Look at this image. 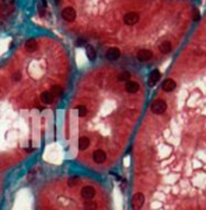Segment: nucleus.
I'll use <instances>...</instances> for the list:
<instances>
[{"instance_id":"obj_11","label":"nucleus","mask_w":206,"mask_h":210,"mask_svg":"<svg viewBox=\"0 0 206 210\" xmlns=\"http://www.w3.org/2000/svg\"><path fill=\"white\" fill-rule=\"evenodd\" d=\"M175 87H177V83H175V80L173 79H167V80H164L163 83V90L165 93H171L175 90Z\"/></svg>"},{"instance_id":"obj_20","label":"nucleus","mask_w":206,"mask_h":210,"mask_svg":"<svg viewBox=\"0 0 206 210\" xmlns=\"http://www.w3.org/2000/svg\"><path fill=\"white\" fill-rule=\"evenodd\" d=\"M86 38H79V39H77V45H79V46H83V45H86Z\"/></svg>"},{"instance_id":"obj_21","label":"nucleus","mask_w":206,"mask_h":210,"mask_svg":"<svg viewBox=\"0 0 206 210\" xmlns=\"http://www.w3.org/2000/svg\"><path fill=\"white\" fill-rule=\"evenodd\" d=\"M194 20H195V21H199V20H201V16H199V13H198V11H195V16H194Z\"/></svg>"},{"instance_id":"obj_12","label":"nucleus","mask_w":206,"mask_h":210,"mask_svg":"<svg viewBox=\"0 0 206 210\" xmlns=\"http://www.w3.org/2000/svg\"><path fill=\"white\" fill-rule=\"evenodd\" d=\"M119 56H121V51L118 48H109L107 51V59L108 60H117V59H119Z\"/></svg>"},{"instance_id":"obj_8","label":"nucleus","mask_w":206,"mask_h":210,"mask_svg":"<svg viewBox=\"0 0 206 210\" xmlns=\"http://www.w3.org/2000/svg\"><path fill=\"white\" fill-rule=\"evenodd\" d=\"M139 88H140L139 83L132 81V80H128L126 84H125V90H126V93H129V94H135V93H138Z\"/></svg>"},{"instance_id":"obj_13","label":"nucleus","mask_w":206,"mask_h":210,"mask_svg":"<svg viewBox=\"0 0 206 210\" xmlns=\"http://www.w3.org/2000/svg\"><path fill=\"white\" fill-rule=\"evenodd\" d=\"M25 49H27V52H35L38 49V42L35 39H28L25 42Z\"/></svg>"},{"instance_id":"obj_2","label":"nucleus","mask_w":206,"mask_h":210,"mask_svg":"<svg viewBox=\"0 0 206 210\" xmlns=\"http://www.w3.org/2000/svg\"><path fill=\"white\" fill-rule=\"evenodd\" d=\"M144 206V195L142 192H138L133 195L132 198V209L133 210H142V207Z\"/></svg>"},{"instance_id":"obj_5","label":"nucleus","mask_w":206,"mask_h":210,"mask_svg":"<svg viewBox=\"0 0 206 210\" xmlns=\"http://www.w3.org/2000/svg\"><path fill=\"white\" fill-rule=\"evenodd\" d=\"M93 161H94L96 164H104V163L107 161V153H105L104 150H101V148L96 150V151L93 153Z\"/></svg>"},{"instance_id":"obj_19","label":"nucleus","mask_w":206,"mask_h":210,"mask_svg":"<svg viewBox=\"0 0 206 210\" xmlns=\"http://www.w3.org/2000/svg\"><path fill=\"white\" fill-rule=\"evenodd\" d=\"M20 80H21V73L20 72H16V73L13 74V81L14 83H18Z\"/></svg>"},{"instance_id":"obj_7","label":"nucleus","mask_w":206,"mask_h":210,"mask_svg":"<svg viewBox=\"0 0 206 210\" xmlns=\"http://www.w3.org/2000/svg\"><path fill=\"white\" fill-rule=\"evenodd\" d=\"M161 79V74H160V72L157 70V69H154L152 73L149 74V80H147V83H149V85L150 87H153V85H156V84L159 83V80Z\"/></svg>"},{"instance_id":"obj_4","label":"nucleus","mask_w":206,"mask_h":210,"mask_svg":"<svg viewBox=\"0 0 206 210\" xmlns=\"http://www.w3.org/2000/svg\"><path fill=\"white\" fill-rule=\"evenodd\" d=\"M123 22L126 25H135L139 22V14L136 11H130V13H126L123 16Z\"/></svg>"},{"instance_id":"obj_10","label":"nucleus","mask_w":206,"mask_h":210,"mask_svg":"<svg viewBox=\"0 0 206 210\" xmlns=\"http://www.w3.org/2000/svg\"><path fill=\"white\" fill-rule=\"evenodd\" d=\"M55 100V95L52 94V91H43L41 93V102L45 105H49L52 104Z\"/></svg>"},{"instance_id":"obj_18","label":"nucleus","mask_w":206,"mask_h":210,"mask_svg":"<svg viewBox=\"0 0 206 210\" xmlns=\"http://www.w3.org/2000/svg\"><path fill=\"white\" fill-rule=\"evenodd\" d=\"M52 94L54 95H62L63 94L62 87H59V85H54V87H52Z\"/></svg>"},{"instance_id":"obj_9","label":"nucleus","mask_w":206,"mask_h":210,"mask_svg":"<svg viewBox=\"0 0 206 210\" xmlns=\"http://www.w3.org/2000/svg\"><path fill=\"white\" fill-rule=\"evenodd\" d=\"M90 144H91V140H90V137H87V136H81L79 139V143H77L80 151H86L87 148L90 147Z\"/></svg>"},{"instance_id":"obj_1","label":"nucleus","mask_w":206,"mask_h":210,"mask_svg":"<svg viewBox=\"0 0 206 210\" xmlns=\"http://www.w3.org/2000/svg\"><path fill=\"white\" fill-rule=\"evenodd\" d=\"M167 111V102L161 100V98H159V100H156L152 104V112L153 114H156V115H161Z\"/></svg>"},{"instance_id":"obj_15","label":"nucleus","mask_w":206,"mask_h":210,"mask_svg":"<svg viewBox=\"0 0 206 210\" xmlns=\"http://www.w3.org/2000/svg\"><path fill=\"white\" fill-rule=\"evenodd\" d=\"M86 53H87V58H88L90 60H96L97 53H96V49H94L93 46H87V48H86Z\"/></svg>"},{"instance_id":"obj_17","label":"nucleus","mask_w":206,"mask_h":210,"mask_svg":"<svg viewBox=\"0 0 206 210\" xmlns=\"http://www.w3.org/2000/svg\"><path fill=\"white\" fill-rule=\"evenodd\" d=\"M118 80L119 81H128V80H130V73L129 72H122V73L119 74V77H118Z\"/></svg>"},{"instance_id":"obj_22","label":"nucleus","mask_w":206,"mask_h":210,"mask_svg":"<svg viewBox=\"0 0 206 210\" xmlns=\"http://www.w3.org/2000/svg\"><path fill=\"white\" fill-rule=\"evenodd\" d=\"M55 1H56V3H59V1H60V0H55Z\"/></svg>"},{"instance_id":"obj_3","label":"nucleus","mask_w":206,"mask_h":210,"mask_svg":"<svg viewBox=\"0 0 206 210\" xmlns=\"http://www.w3.org/2000/svg\"><path fill=\"white\" fill-rule=\"evenodd\" d=\"M76 10L73 9V7H65L63 10H62V17H63V20L67 21V22H73V21L76 20Z\"/></svg>"},{"instance_id":"obj_6","label":"nucleus","mask_w":206,"mask_h":210,"mask_svg":"<svg viewBox=\"0 0 206 210\" xmlns=\"http://www.w3.org/2000/svg\"><path fill=\"white\" fill-rule=\"evenodd\" d=\"M136 56H138V60H140V62H147V60H150L153 58V52L149 51V49H140Z\"/></svg>"},{"instance_id":"obj_14","label":"nucleus","mask_w":206,"mask_h":210,"mask_svg":"<svg viewBox=\"0 0 206 210\" xmlns=\"http://www.w3.org/2000/svg\"><path fill=\"white\" fill-rule=\"evenodd\" d=\"M171 49H173V45H171V42L168 41H164L160 43V51L163 53H170L171 52Z\"/></svg>"},{"instance_id":"obj_16","label":"nucleus","mask_w":206,"mask_h":210,"mask_svg":"<svg viewBox=\"0 0 206 210\" xmlns=\"http://www.w3.org/2000/svg\"><path fill=\"white\" fill-rule=\"evenodd\" d=\"M77 114H79L80 118H86L88 115V109H87L86 105H79L77 106Z\"/></svg>"}]
</instances>
